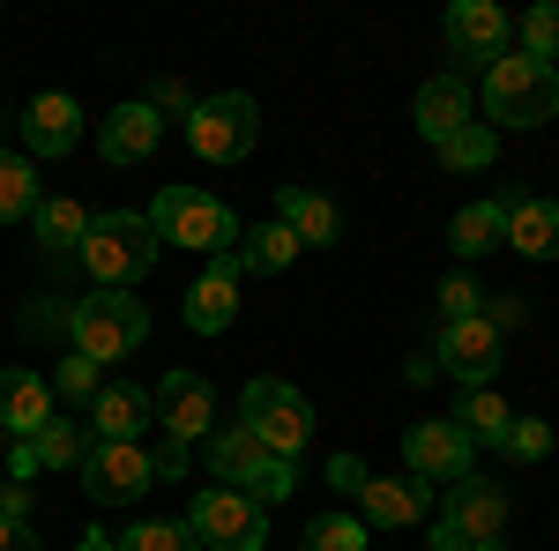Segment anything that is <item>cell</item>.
Wrapping results in <instances>:
<instances>
[{
  "instance_id": "cell-1",
  "label": "cell",
  "mask_w": 559,
  "mask_h": 551,
  "mask_svg": "<svg viewBox=\"0 0 559 551\" xmlns=\"http://www.w3.org/2000/svg\"><path fill=\"white\" fill-rule=\"evenodd\" d=\"M559 112V68L552 60H530V52H500L485 68V120L500 128H545Z\"/></svg>"
},
{
  "instance_id": "cell-2",
  "label": "cell",
  "mask_w": 559,
  "mask_h": 551,
  "mask_svg": "<svg viewBox=\"0 0 559 551\" xmlns=\"http://www.w3.org/2000/svg\"><path fill=\"white\" fill-rule=\"evenodd\" d=\"M142 216H150L157 247H187V254H239V231H247V224L224 209L216 194H202V187H165Z\"/></svg>"
},
{
  "instance_id": "cell-3",
  "label": "cell",
  "mask_w": 559,
  "mask_h": 551,
  "mask_svg": "<svg viewBox=\"0 0 559 551\" xmlns=\"http://www.w3.org/2000/svg\"><path fill=\"white\" fill-rule=\"evenodd\" d=\"M83 268L97 276V291H134V284L157 268V231H150V216H142V209H105V216H90Z\"/></svg>"
},
{
  "instance_id": "cell-4",
  "label": "cell",
  "mask_w": 559,
  "mask_h": 551,
  "mask_svg": "<svg viewBox=\"0 0 559 551\" xmlns=\"http://www.w3.org/2000/svg\"><path fill=\"white\" fill-rule=\"evenodd\" d=\"M210 477L231 484V492H247L254 507H276V500H292L299 463L292 455H269L247 424H224V432H210Z\"/></svg>"
},
{
  "instance_id": "cell-5",
  "label": "cell",
  "mask_w": 559,
  "mask_h": 551,
  "mask_svg": "<svg viewBox=\"0 0 559 551\" xmlns=\"http://www.w3.org/2000/svg\"><path fill=\"white\" fill-rule=\"evenodd\" d=\"M142 336H150V313H142V298H128V291H90V298L68 306V343L83 350L90 366L128 358Z\"/></svg>"
},
{
  "instance_id": "cell-6",
  "label": "cell",
  "mask_w": 559,
  "mask_h": 551,
  "mask_svg": "<svg viewBox=\"0 0 559 551\" xmlns=\"http://www.w3.org/2000/svg\"><path fill=\"white\" fill-rule=\"evenodd\" d=\"M239 424L254 432L269 455H292V463H299V447L313 440V403H306L292 381L261 373V381H247V395H239Z\"/></svg>"
},
{
  "instance_id": "cell-7",
  "label": "cell",
  "mask_w": 559,
  "mask_h": 551,
  "mask_svg": "<svg viewBox=\"0 0 559 551\" xmlns=\"http://www.w3.org/2000/svg\"><path fill=\"white\" fill-rule=\"evenodd\" d=\"M187 529L202 551H261L269 544V507H254L231 484H202L194 507H187Z\"/></svg>"
},
{
  "instance_id": "cell-8",
  "label": "cell",
  "mask_w": 559,
  "mask_h": 551,
  "mask_svg": "<svg viewBox=\"0 0 559 551\" xmlns=\"http://www.w3.org/2000/svg\"><path fill=\"white\" fill-rule=\"evenodd\" d=\"M254 134H261V105L247 89H224V97H202V105H194L187 149H194L202 165H239V157L254 149Z\"/></svg>"
},
{
  "instance_id": "cell-9",
  "label": "cell",
  "mask_w": 559,
  "mask_h": 551,
  "mask_svg": "<svg viewBox=\"0 0 559 551\" xmlns=\"http://www.w3.org/2000/svg\"><path fill=\"white\" fill-rule=\"evenodd\" d=\"M403 469L426 477V484H463V477L477 469V447L463 440L455 418H418L411 432H403Z\"/></svg>"
},
{
  "instance_id": "cell-10",
  "label": "cell",
  "mask_w": 559,
  "mask_h": 551,
  "mask_svg": "<svg viewBox=\"0 0 559 551\" xmlns=\"http://www.w3.org/2000/svg\"><path fill=\"white\" fill-rule=\"evenodd\" d=\"M157 477H150V455L134 447V440H90L83 455V492L97 500V507H128V500H142Z\"/></svg>"
},
{
  "instance_id": "cell-11",
  "label": "cell",
  "mask_w": 559,
  "mask_h": 551,
  "mask_svg": "<svg viewBox=\"0 0 559 551\" xmlns=\"http://www.w3.org/2000/svg\"><path fill=\"white\" fill-rule=\"evenodd\" d=\"M432 366L455 373L463 387H492V373H500V328H492L485 313H471V321H440Z\"/></svg>"
},
{
  "instance_id": "cell-12",
  "label": "cell",
  "mask_w": 559,
  "mask_h": 551,
  "mask_svg": "<svg viewBox=\"0 0 559 551\" xmlns=\"http://www.w3.org/2000/svg\"><path fill=\"white\" fill-rule=\"evenodd\" d=\"M440 38H448V52L455 60H500L508 52V38H515V23H508V8H492V0H455L448 8V23H440Z\"/></svg>"
},
{
  "instance_id": "cell-13",
  "label": "cell",
  "mask_w": 559,
  "mask_h": 551,
  "mask_svg": "<svg viewBox=\"0 0 559 551\" xmlns=\"http://www.w3.org/2000/svg\"><path fill=\"white\" fill-rule=\"evenodd\" d=\"M150 403H157V424H165V440H202L216 418V387L202 373H165V381L150 387Z\"/></svg>"
},
{
  "instance_id": "cell-14",
  "label": "cell",
  "mask_w": 559,
  "mask_h": 551,
  "mask_svg": "<svg viewBox=\"0 0 559 551\" xmlns=\"http://www.w3.org/2000/svg\"><path fill=\"white\" fill-rule=\"evenodd\" d=\"M440 529H448V537H463V544H492V537L508 529V492H500V484H485V477L448 484V514H440Z\"/></svg>"
},
{
  "instance_id": "cell-15",
  "label": "cell",
  "mask_w": 559,
  "mask_h": 551,
  "mask_svg": "<svg viewBox=\"0 0 559 551\" xmlns=\"http://www.w3.org/2000/svg\"><path fill=\"white\" fill-rule=\"evenodd\" d=\"M426 507H432L426 477H366L358 484V522L366 529H411V522H426Z\"/></svg>"
},
{
  "instance_id": "cell-16",
  "label": "cell",
  "mask_w": 559,
  "mask_h": 551,
  "mask_svg": "<svg viewBox=\"0 0 559 551\" xmlns=\"http://www.w3.org/2000/svg\"><path fill=\"white\" fill-rule=\"evenodd\" d=\"M75 142H83V105L68 89H45L23 105V149L31 157H68Z\"/></svg>"
},
{
  "instance_id": "cell-17",
  "label": "cell",
  "mask_w": 559,
  "mask_h": 551,
  "mask_svg": "<svg viewBox=\"0 0 559 551\" xmlns=\"http://www.w3.org/2000/svg\"><path fill=\"white\" fill-rule=\"evenodd\" d=\"M179 313H187V328H194V336H224V328H231V313H239V261L216 254L210 268L194 276V291H187Z\"/></svg>"
},
{
  "instance_id": "cell-18",
  "label": "cell",
  "mask_w": 559,
  "mask_h": 551,
  "mask_svg": "<svg viewBox=\"0 0 559 551\" xmlns=\"http://www.w3.org/2000/svg\"><path fill=\"white\" fill-rule=\"evenodd\" d=\"M52 418H60V403H52V381H45V373H31V366L0 373V432H15V440H38Z\"/></svg>"
},
{
  "instance_id": "cell-19",
  "label": "cell",
  "mask_w": 559,
  "mask_h": 551,
  "mask_svg": "<svg viewBox=\"0 0 559 551\" xmlns=\"http://www.w3.org/2000/svg\"><path fill=\"white\" fill-rule=\"evenodd\" d=\"M157 142H165V120L128 97V105H112L105 112V128H97V149H105V165H142V157H157Z\"/></svg>"
},
{
  "instance_id": "cell-20",
  "label": "cell",
  "mask_w": 559,
  "mask_h": 551,
  "mask_svg": "<svg viewBox=\"0 0 559 551\" xmlns=\"http://www.w3.org/2000/svg\"><path fill=\"white\" fill-rule=\"evenodd\" d=\"M411 112H418V134H426L432 149L477 120V112H471V83H463V75H432V83H418V105H411Z\"/></svg>"
},
{
  "instance_id": "cell-21",
  "label": "cell",
  "mask_w": 559,
  "mask_h": 551,
  "mask_svg": "<svg viewBox=\"0 0 559 551\" xmlns=\"http://www.w3.org/2000/svg\"><path fill=\"white\" fill-rule=\"evenodd\" d=\"M276 224H284L299 247H336V239H344V209H336L329 194H313V187H284V194H276Z\"/></svg>"
},
{
  "instance_id": "cell-22",
  "label": "cell",
  "mask_w": 559,
  "mask_h": 551,
  "mask_svg": "<svg viewBox=\"0 0 559 551\" xmlns=\"http://www.w3.org/2000/svg\"><path fill=\"white\" fill-rule=\"evenodd\" d=\"M150 418H157L150 387L112 381V387H97V403H90V440H134V432H142Z\"/></svg>"
},
{
  "instance_id": "cell-23",
  "label": "cell",
  "mask_w": 559,
  "mask_h": 551,
  "mask_svg": "<svg viewBox=\"0 0 559 551\" xmlns=\"http://www.w3.org/2000/svg\"><path fill=\"white\" fill-rule=\"evenodd\" d=\"M508 247L530 254V261H559V202L508 194Z\"/></svg>"
},
{
  "instance_id": "cell-24",
  "label": "cell",
  "mask_w": 559,
  "mask_h": 551,
  "mask_svg": "<svg viewBox=\"0 0 559 551\" xmlns=\"http://www.w3.org/2000/svg\"><path fill=\"white\" fill-rule=\"evenodd\" d=\"M448 247L463 261H485L508 247V202H463L455 209V224H448Z\"/></svg>"
},
{
  "instance_id": "cell-25",
  "label": "cell",
  "mask_w": 559,
  "mask_h": 551,
  "mask_svg": "<svg viewBox=\"0 0 559 551\" xmlns=\"http://www.w3.org/2000/svg\"><path fill=\"white\" fill-rule=\"evenodd\" d=\"M231 261H239V276H284V268L299 261V239L269 216V224H247V231H239V254Z\"/></svg>"
},
{
  "instance_id": "cell-26",
  "label": "cell",
  "mask_w": 559,
  "mask_h": 551,
  "mask_svg": "<svg viewBox=\"0 0 559 551\" xmlns=\"http://www.w3.org/2000/svg\"><path fill=\"white\" fill-rule=\"evenodd\" d=\"M31 224H38L45 254H83V239H90V209H83V202H68V194H60V202H38Z\"/></svg>"
},
{
  "instance_id": "cell-27",
  "label": "cell",
  "mask_w": 559,
  "mask_h": 551,
  "mask_svg": "<svg viewBox=\"0 0 559 551\" xmlns=\"http://www.w3.org/2000/svg\"><path fill=\"white\" fill-rule=\"evenodd\" d=\"M455 424H463V440H471V447H500V440H508V424H515V410H508L492 387H471V395H463V410H455Z\"/></svg>"
},
{
  "instance_id": "cell-28",
  "label": "cell",
  "mask_w": 559,
  "mask_h": 551,
  "mask_svg": "<svg viewBox=\"0 0 559 551\" xmlns=\"http://www.w3.org/2000/svg\"><path fill=\"white\" fill-rule=\"evenodd\" d=\"M45 194H38V165L31 157H15V149H0V224H15V216H31Z\"/></svg>"
},
{
  "instance_id": "cell-29",
  "label": "cell",
  "mask_w": 559,
  "mask_h": 551,
  "mask_svg": "<svg viewBox=\"0 0 559 551\" xmlns=\"http://www.w3.org/2000/svg\"><path fill=\"white\" fill-rule=\"evenodd\" d=\"M31 455H38V469H83V455H90V424L52 418L38 440H31Z\"/></svg>"
},
{
  "instance_id": "cell-30",
  "label": "cell",
  "mask_w": 559,
  "mask_h": 551,
  "mask_svg": "<svg viewBox=\"0 0 559 551\" xmlns=\"http://www.w3.org/2000/svg\"><path fill=\"white\" fill-rule=\"evenodd\" d=\"M492 157H500V134L492 128H463V134H448V142H440V165L448 171H492Z\"/></svg>"
},
{
  "instance_id": "cell-31",
  "label": "cell",
  "mask_w": 559,
  "mask_h": 551,
  "mask_svg": "<svg viewBox=\"0 0 559 551\" xmlns=\"http://www.w3.org/2000/svg\"><path fill=\"white\" fill-rule=\"evenodd\" d=\"M515 38H522L530 60H559V0H537V8L515 23Z\"/></svg>"
},
{
  "instance_id": "cell-32",
  "label": "cell",
  "mask_w": 559,
  "mask_h": 551,
  "mask_svg": "<svg viewBox=\"0 0 559 551\" xmlns=\"http://www.w3.org/2000/svg\"><path fill=\"white\" fill-rule=\"evenodd\" d=\"M120 551H202V544H194L187 522H134L128 537H120Z\"/></svg>"
},
{
  "instance_id": "cell-33",
  "label": "cell",
  "mask_w": 559,
  "mask_h": 551,
  "mask_svg": "<svg viewBox=\"0 0 559 551\" xmlns=\"http://www.w3.org/2000/svg\"><path fill=\"white\" fill-rule=\"evenodd\" d=\"M306 551H366V522L358 514H321L306 529Z\"/></svg>"
},
{
  "instance_id": "cell-34",
  "label": "cell",
  "mask_w": 559,
  "mask_h": 551,
  "mask_svg": "<svg viewBox=\"0 0 559 551\" xmlns=\"http://www.w3.org/2000/svg\"><path fill=\"white\" fill-rule=\"evenodd\" d=\"M500 455H508V463H545V455H552V424L545 418H515L508 440H500Z\"/></svg>"
},
{
  "instance_id": "cell-35",
  "label": "cell",
  "mask_w": 559,
  "mask_h": 551,
  "mask_svg": "<svg viewBox=\"0 0 559 551\" xmlns=\"http://www.w3.org/2000/svg\"><path fill=\"white\" fill-rule=\"evenodd\" d=\"M440 321H471V313H485V291H477V276H463V268H455V276H440Z\"/></svg>"
},
{
  "instance_id": "cell-36",
  "label": "cell",
  "mask_w": 559,
  "mask_h": 551,
  "mask_svg": "<svg viewBox=\"0 0 559 551\" xmlns=\"http://www.w3.org/2000/svg\"><path fill=\"white\" fill-rule=\"evenodd\" d=\"M97 387H105V366H90L83 350H68L60 358V403H97Z\"/></svg>"
},
{
  "instance_id": "cell-37",
  "label": "cell",
  "mask_w": 559,
  "mask_h": 551,
  "mask_svg": "<svg viewBox=\"0 0 559 551\" xmlns=\"http://www.w3.org/2000/svg\"><path fill=\"white\" fill-rule=\"evenodd\" d=\"M142 105H150L157 120H194V105H202V97L179 83V75H165V83H150V97H142Z\"/></svg>"
},
{
  "instance_id": "cell-38",
  "label": "cell",
  "mask_w": 559,
  "mask_h": 551,
  "mask_svg": "<svg viewBox=\"0 0 559 551\" xmlns=\"http://www.w3.org/2000/svg\"><path fill=\"white\" fill-rule=\"evenodd\" d=\"M485 298H492V306H485V321H492V328L508 336V328L522 321V291H485Z\"/></svg>"
},
{
  "instance_id": "cell-39",
  "label": "cell",
  "mask_w": 559,
  "mask_h": 551,
  "mask_svg": "<svg viewBox=\"0 0 559 551\" xmlns=\"http://www.w3.org/2000/svg\"><path fill=\"white\" fill-rule=\"evenodd\" d=\"M366 477H373V469L358 463V455H336V463H329V484H336V492H350V500H358V484H366Z\"/></svg>"
},
{
  "instance_id": "cell-40",
  "label": "cell",
  "mask_w": 559,
  "mask_h": 551,
  "mask_svg": "<svg viewBox=\"0 0 559 551\" xmlns=\"http://www.w3.org/2000/svg\"><path fill=\"white\" fill-rule=\"evenodd\" d=\"M150 477H187V447H179V440H165V447H157V455H150Z\"/></svg>"
},
{
  "instance_id": "cell-41",
  "label": "cell",
  "mask_w": 559,
  "mask_h": 551,
  "mask_svg": "<svg viewBox=\"0 0 559 551\" xmlns=\"http://www.w3.org/2000/svg\"><path fill=\"white\" fill-rule=\"evenodd\" d=\"M31 514V484H0V522H23Z\"/></svg>"
},
{
  "instance_id": "cell-42",
  "label": "cell",
  "mask_w": 559,
  "mask_h": 551,
  "mask_svg": "<svg viewBox=\"0 0 559 551\" xmlns=\"http://www.w3.org/2000/svg\"><path fill=\"white\" fill-rule=\"evenodd\" d=\"M0 551H38V537H31V522H0Z\"/></svg>"
},
{
  "instance_id": "cell-43",
  "label": "cell",
  "mask_w": 559,
  "mask_h": 551,
  "mask_svg": "<svg viewBox=\"0 0 559 551\" xmlns=\"http://www.w3.org/2000/svg\"><path fill=\"white\" fill-rule=\"evenodd\" d=\"M432 373H440V366H432V350H426V358H411V366H403V381H411V387H426Z\"/></svg>"
},
{
  "instance_id": "cell-44",
  "label": "cell",
  "mask_w": 559,
  "mask_h": 551,
  "mask_svg": "<svg viewBox=\"0 0 559 551\" xmlns=\"http://www.w3.org/2000/svg\"><path fill=\"white\" fill-rule=\"evenodd\" d=\"M426 551H477V544H463V537H448V529H440V537H432Z\"/></svg>"
},
{
  "instance_id": "cell-45",
  "label": "cell",
  "mask_w": 559,
  "mask_h": 551,
  "mask_svg": "<svg viewBox=\"0 0 559 551\" xmlns=\"http://www.w3.org/2000/svg\"><path fill=\"white\" fill-rule=\"evenodd\" d=\"M75 551H120V544H112V537H97V529H90V537H83V544H75Z\"/></svg>"
},
{
  "instance_id": "cell-46",
  "label": "cell",
  "mask_w": 559,
  "mask_h": 551,
  "mask_svg": "<svg viewBox=\"0 0 559 551\" xmlns=\"http://www.w3.org/2000/svg\"><path fill=\"white\" fill-rule=\"evenodd\" d=\"M477 551H508V544H500V537H492V544H477Z\"/></svg>"
},
{
  "instance_id": "cell-47",
  "label": "cell",
  "mask_w": 559,
  "mask_h": 551,
  "mask_svg": "<svg viewBox=\"0 0 559 551\" xmlns=\"http://www.w3.org/2000/svg\"><path fill=\"white\" fill-rule=\"evenodd\" d=\"M261 551H269V544H261Z\"/></svg>"
}]
</instances>
